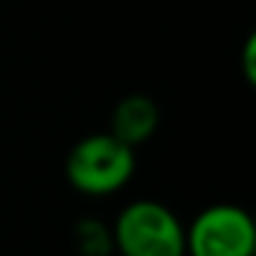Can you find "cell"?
Listing matches in <instances>:
<instances>
[{
	"mask_svg": "<svg viewBox=\"0 0 256 256\" xmlns=\"http://www.w3.org/2000/svg\"><path fill=\"white\" fill-rule=\"evenodd\" d=\"M138 168L135 149L110 132H91L69 149L64 174L74 193L88 198H108L130 184Z\"/></svg>",
	"mask_w": 256,
	"mask_h": 256,
	"instance_id": "obj_1",
	"label": "cell"
},
{
	"mask_svg": "<svg viewBox=\"0 0 256 256\" xmlns=\"http://www.w3.org/2000/svg\"><path fill=\"white\" fill-rule=\"evenodd\" d=\"M118 256H184V223L168 204L135 198L110 223Z\"/></svg>",
	"mask_w": 256,
	"mask_h": 256,
	"instance_id": "obj_2",
	"label": "cell"
},
{
	"mask_svg": "<svg viewBox=\"0 0 256 256\" xmlns=\"http://www.w3.org/2000/svg\"><path fill=\"white\" fill-rule=\"evenodd\" d=\"M184 256H256V223L240 204H210L184 226Z\"/></svg>",
	"mask_w": 256,
	"mask_h": 256,
	"instance_id": "obj_3",
	"label": "cell"
},
{
	"mask_svg": "<svg viewBox=\"0 0 256 256\" xmlns=\"http://www.w3.org/2000/svg\"><path fill=\"white\" fill-rule=\"evenodd\" d=\"M160 127V108L152 96L146 94H127L124 100L116 102L110 113V130L108 132L127 144L130 149H138Z\"/></svg>",
	"mask_w": 256,
	"mask_h": 256,
	"instance_id": "obj_4",
	"label": "cell"
},
{
	"mask_svg": "<svg viewBox=\"0 0 256 256\" xmlns=\"http://www.w3.org/2000/svg\"><path fill=\"white\" fill-rule=\"evenodd\" d=\"M72 242L80 256H113V232L100 218H80L72 226Z\"/></svg>",
	"mask_w": 256,
	"mask_h": 256,
	"instance_id": "obj_5",
	"label": "cell"
},
{
	"mask_svg": "<svg viewBox=\"0 0 256 256\" xmlns=\"http://www.w3.org/2000/svg\"><path fill=\"white\" fill-rule=\"evenodd\" d=\"M242 72L248 83H256V36L250 34L242 47Z\"/></svg>",
	"mask_w": 256,
	"mask_h": 256,
	"instance_id": "obj_6",
	"label": "cell"
}]
</instances>
